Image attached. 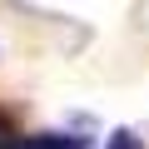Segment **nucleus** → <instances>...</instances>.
Masks as SVG:
<instances>
[{"instance_id": "nucleus-1", "label": "nucleus", "mask_w": 149, "mask_h": 149, "mask_svg": "<svg viewBox=\"0 0 149 149\" xmlns=\"http://www.w3.org/2000/svg\"><path fill=\"white\" fill-rule=\"evenodd\" d=\"M25 149H85V144L70 139V134H40V139H30Z\"/></svg>"}]
</instances>
